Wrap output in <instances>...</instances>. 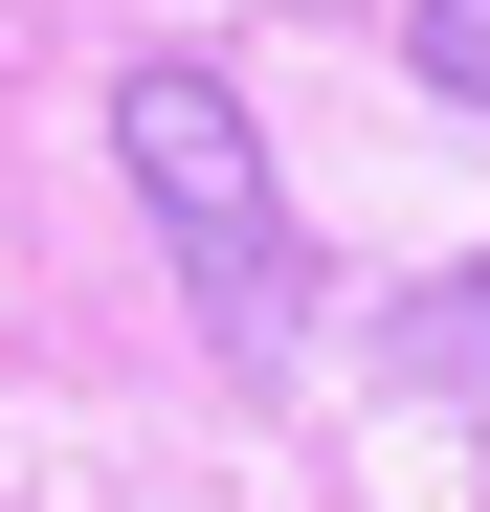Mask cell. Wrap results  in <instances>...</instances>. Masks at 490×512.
<instances>
[{"mask_svg": "<svg viewBox=\"0 0 490 512\" xmlns=\"http://www.w3.org/2000/svg\"><path fill=\"white\" fill-rule=\"evenodd\" d=\"M424 357H446V379H490V268H468V312H446V334H424Z\"/></svg>", "mask_w": 490, "mask_h": 512, "instance_id": "3957f363", "label": "cell"}, {"mask_svg": "<svg viewBox=\"0 0 490 512\" xmlns=\"http://www.w3.org/2000/svg\"><path fill=\"white\" fill-rule=\"evenodd\" d=\"M112 156H134L156 245H179L201 334L268 379L290 357V179H268V134H245V90H223V67H134V90H112Z\"/></svg>", "mask_w": 490, "mask_h": 512, "instance_id": "6da1fadb", "label": "cell"}, {"mask_svg": "<svg viewBox=\"0 0 490 512\" xmlns=\"http://www.w3.org/2000/svg\"><path fill=\"white\" fill-rule=\"evenodd\" d=\"M401 67H424L446 112H490V0H401Z\"/></svg>", "mask_w": 490, "mask_h": 512, "instance_id": "7a4b0ae2", "label": "cell"}]
</instances>
